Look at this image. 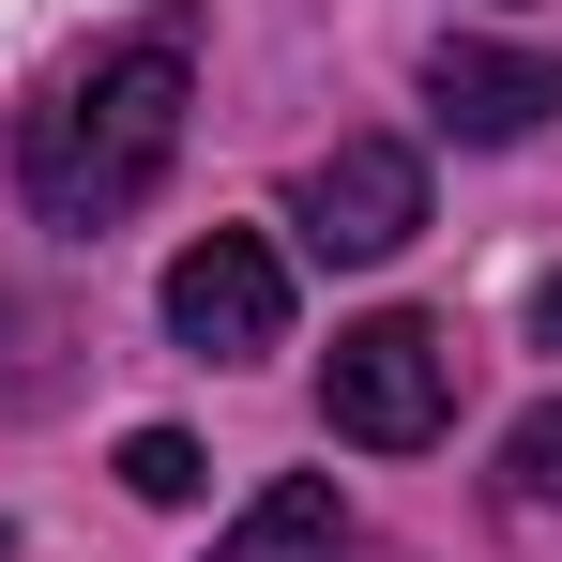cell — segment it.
<instances>
[{
	"label": "cell",
	"mask_w": 562,
	"mask_h": 562,
	"mask_svg": "<svg viewBox=\"0 0 562 562\" xmlns=\"http://www.w3.org/2000/svg\"><path fill=\"white\" fill-rule=\"evenodd\" d=\"M183 106H198V46H183V15L122 31L92 77H61V92L15 122V183H31V213H46V228H122L137 198L168 183Z\"/></svg>",
	"instance_id": "6da1fadb"
},
{
	"label": "cell",
	"mask_w": 562,
	"mask_h": 562,
	"mask_svg": "<svg viewBox=\"0 0 562 562\" xmlns=\"http://www.w3.org/2000/svg\"><path fill=\"white\" fill-rule=\"evenodd\" d=\"M319 426L366 441V457H426L457 426V335L441 319H350L335 366H319Z\"/></svg>",
	"instance_id": "7a4b0ae2"
},
{
	"label": "cell",
	"mask_w": 562,
	"mask_h": 562,
	"mask_svg": "<svg viewBox=\"0 0 562 562\" xmlns=\"http://www.w3.org/2000/svg\"><path fill=\"white\" fill-rule=\"evenodd\" d=\"M168 335H183L198 366H259L289 335V259L259 228H198L183 259H168Z\"/></svg>",
	"instance_id": "3957f363"
},
{
	"label": "cell",
	"mask_w": 562,
	"mask_h": 562,
	"mask_svg": "<svg viewBox=\"0 0 562 562\" xmlns=\"http://www.w3.org/2000/svg\"><path fill=\"white\" fill-rule=\"evenodd\" d=\"M289 228H304L319 259H395V244L426 228V153H411V137H335V153L289 183Z\"/></svg>",
	"instance_id": "277c9868"
},
{
	"label": "cell",
	"mask_w": 562,
	"mask_h": 562,
	"mask_svg": "<svg viewBox=\"0 0 562 562\" xmlns=\"http://www.w3.org/2000/svg\"><path fill=\"white\" fill-rule=\"evenodd\" d=\"M426 106H441V137H532L562 122V46H486V31H441L426 46Z\"/></svg>",
	"instance_id": "5b68a950"
},
{
	"label": "cell",
	"mask_w": 562,
	"mask_h": 562,
	"mask_svg": "<svg viewBox=\"0 0 562 562\" xmlns=\"http://www.w3.org/2000/svg\"><path fill=\"white\" fill-rule=\"evenodd\" d=\"M213 562H335V471H274V486L213 532Z\"/></svg>",
	"instance_id": "8992f818"
},
{
	"label": "cell",
	"mask_w": 562,
	"mask_h": 562,
	"mask_svg": "<svg viewBox=\"0 0 562 562\" xmlns=\"http://www.w3.org/2000/svg\"><path fill=\"white\" fill-rule=\"evenodd\" d=\"M122 486H137V502H198V486H213V457H198L183 426H137V441H122Z\"/></svg>",
	"instance_id": "52a82bcc"
},
{
	"label": "cell",
	"mask_w": 562,
	"mask_h": 562,
	"mask_svg": "<svg viewBox=\"0 0 562 562\" xmlns=\"http://www.w3.org/2000/svg\"><path fill=\"white\" fill-rule=\"evenodd\" d=\"M502 471H517V502H562V395H548V411H517Z\"/></svg>",
	"instance_id": "ba28073f"
},
{
	"label": "cell",
	"mask_w": 562,
	"mask_h": 562,
	"mask_svg": "<svg viewBox=\"0 0 562 562\" xmlns=\"http://www.w3.org/2000/svg\"><path fill=\"white\" fill-rule=\"evenodd\" d=\"M532 350H562V274H548V289H532Z\"/></svg>",
	"instance_id": "9c48e42d"
},
{
	"label": "cell",
	"mask_w": 562,
	"mask_h": 562,
	"mask_svg": "<svg viewBox=\"0 0 562 562\" xmlns=\"http://www.w3.org/2000/svg\"><path fill=\"white\" fill-rule=\"evenodd\" d=\"M0 562H15V532H0Z\"/></svg>",
	"instance_id": "30bf717a"
}]
</instances>
